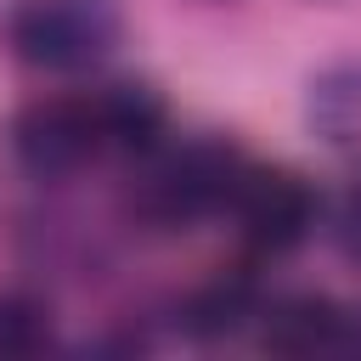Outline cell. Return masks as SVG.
<instances>
[{
  "label": "cell",
  "instance_id": "obj_1",
  "mask_svg": "<svg viewBox=\"0 0 361 361\" xmlns=\"http://www.w3.org/2000/svg\"><path fill=\"white\" fill-rule=\"evenodd\" d=\"M6 39L34 68H85L118 39L107 0H23L6 17Z\"/></svg>",
  "mask_w": 361,
  "mask_h": 361
},
{
  "label": "cell",
  "instance_id": "obj_2",
  "mask_svg": "<svg viewBox=\"0 0 361 361\" xmlns=\"http://www.w3.org/2000/svg\"><path fill=\"white\" fill-rule=\"evenodd\" d=\"M237 203V220H243V237L265 254H282L293 243H305V231L316 226V197L299 175L288 169H254L237 180L231 192Z\"/></svg>",
  "mask_w": 361,
  "mask_h": 361
},
{
  "label": "cell",
  "instance_id": "obj_3",
  "mask_svg": "<svg viewBox=\"0 0 361 361\" xmlns=\"http://www.w3.org/2000/svg\"><path fill=\"white\" fill-rule=\"evenodd\" d=\"M96 147H107L96 102H34L17 118V152L28 169L62 175V169H79Z\"/></svg>",
  "mask_w": 361,
  "mask_h": 361
},
{
  "label": "cell",
  "instance_id": "obj_4",
  "mask_svg": "<svg viewBox=\"0 0 361 361\" xmlns=\"http://www.w3.org/2000/svg\"><path fill=\"white\" fill-rule=\"evenodd\" d=\"M237 180H243V169H237L231 152H220V147H192V152H180V158L152 180V209H158L164 220L203 214V209L226 203V197L237 192Z\"/></svg>",
  "mask_w": 361,
  "mask_h": 361
},
{
  "label": "cell",
  "instance_id": "obj_5",
  "mask_svg": "<svg viewBox=\"0 0 361 361\" xmlns=\"http://www.w3.org/2000/svg\"><path fill=\"white\" fill-rule=\"evenodd\" d=\"M338 333H344V316H338L327 299H310V293L276 305L271 322H265V344H271V350H288V355L327 350V344H338Z\"/></svg>",
  "mask_w": 361,
  "mask_h": 361
},
{
  "label": "cell",
  "instance_id": "obj_6",
  "mask_svg": "<svg viewBox=\"0 0 361 361\" xmlns=\"http://www.w3.org/2000/svg\"><path fill=\"white\" fill-rule=\"evenodd\" d=\"M96 118H102V141H118V147H147V141L164 130V102H158L152 90L118 85V90L96 96Z\"/></svg>",
  "mask_w": 361,
  "mask_h": 361
},
{
  "label": "cell",
  "instance_id": "obj_7",
  "mask_svg": "<svg viewBox=\"0 0 361 361\" xmlns=\"http://www.w3.org/2000/svg\"><path fill=\"white\" fill-rule=\"evenodd\" d=\"M310 124L338 147H361V68H338L316 85Z\"/></svg>",
  "mask_w": 361,
  "mask_h": 361
},
{
  "label": "cell",
  "instance_id": "obj_8",
  "mask_svg": "<svg viewBox=\"0 0 361 361\" xmlns=\"http://www.w3.org/2000/svg\"><path fill=\"white\" fill-rule=\"evenodd\" d=\"M248 305H254V282L248 276H220V282H209L197 299H192V310H186V327L192 333H231L243 316H248Z\"/></svg>",
  "mask_w": 361,
  "mask_h": 361
},
{
  "label": "cell",
  "instance_id": "obj_9",
  "mask_svg": "<svg viewBox=\"0 0 361 361\" xmlns=\"http://www.w3.org/2000/svg\"><path fill=\"white\" fill-rule=\"evenodd\" d=\"M51 338V322L34 299L23 293H6L0 299V361H23V355H39Z\"/></svg>",
  "mask_w": 361,
  "mask_h": 361
},
{
  "label": "cell",
  "instance_id": "obj_10",
  "mask_svg": "<svg viewBox=\"0 0 361 361\" xmlns=\"http://www.w3.org/2000/svg\"><path fill=\"white\" fill-rule=\"evenodd\" d=\"M338 237H344V248L361 259V186L344 197V209H338Z\"/></svg>",
  "mask_w": 361,
  "mask_h": 361
}]
</instances>
